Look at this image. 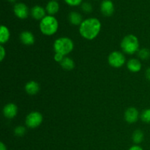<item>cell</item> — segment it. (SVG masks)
Wrapping results in <instances>:
<instances>
[{
  "instance_id": "1",
  "label": "cell",
  "mask_w": 150,
  "mask_h": 150,
  "mask_svg": "<svg viewBox=\"0 0 150 150\" xmlns=\"http://www.w3.org/2000/svg\"><path fill=\"white\" fill-rule=\"evenodd\" d=\"M101 29V23L96 18H89L83 21L79 26V33L86 40L95 39Z\"/></svg>"
},
{
  "instance_id": "2",
  "label": "cell",
  "mask_w": 150,
  "mask_h": 150,
  "mask_svg": "<svg viewBox=\"0 0 150 150\" xmlns=\"http://www.w3.org/2000/svg\"><path fill=\"white\" fill-rule=\"evenodd\" d=\"M59 23L53 16H46L40 22V29L43 35L51 36L57 32Z\"/></svg>"
},
{
  "instance_id": "3",
  "label": "cell",
  "mask_w": 150,
  "mask_h": 150,
  "mask_svg": "<svg viewBox=\"0 0 150 150\" xmlns=\"http://www.w3.org/2000/svg\"><path fill=\"white\" fill-rule=\"evenodd\" d=\"M121 48L125 54H134L139 51V41L137 37L128 35L125 37L121 42Z\"/></svg>"
},
{
  "instance_id": "4",
  "label": "cell",
  "mask_w": 150,
  "mask_h": 150,
  "mask_svg": "<svg viewBox=\"0 0 150 150\" xmlns=\"http://www.w3.org/2000/svg\"><path fill=\"white\" fill-rule=\"evenodd\" d=\"M74 48V43L70 38L62 37L57 38L54 43V49L56 53L66 56L72 52Z\"/></svg>"
},
{
  "instance_id": "5",
  "label": "cell",
  "mask_w": 150,
  "mask_h": 150,
  "mask_svg": "<svg viewBox=\"0 0 150 150\" xmlns=\"http://www.w3.org/2000/svg\"><path fill=\"white\" fill-rule=\"evenodd\" d=\"M42 115L38 111H32L29 113L26 117L25 123L29 128L34 129L39 127L42 122Z\"/></svg>"
},
{
  "instance_id": "6",
  "label": "cell",
  "mask_w": 150,
  "mask_h": 150,
  "mask_svg": "<svg viewBox=\"0 0 150 150\" xmlns=\"http://www.w3.org/2000/svg\"><path fill=\"white\" fill-rule=\"evenodd\" d=\"M108 62L111 67L120 68L125 63V57L120 51H113L108 56Z\"/></svg>"
},
{
  "instance_id": "7",
  "label": "cell",
  "mask_w": 150,
  "mask_h": 150,
  "mask_svg": "<svg viewBox=\"0 0 150 150\" xmlns=\"http://www.w3.org/2000/svg\"><path fill=\"white\" fill-rule=\"evenodd\" d=\"M13 11L15 15L20 19H26L29 16V8L23 3H16L13 7Z\"/></svg>"
},
{
  "instance_id": "8",
  "label": "cell",
  "mask_w": 150,
  "mask_h": 150,
  "mask_svg": "<svg viewBox=\"0 0 150 150\" xmlns=\"http://www.w3.org/2000/svg\"><path fill=\"white\" fill-rule=\"evenodd\" d=\"M139 111L134 107H130L126 110L125 113V121L129 124H133L136 122L139 119Z\"/></svg>"
},
{
  "instance_id": "9",
  "label": "cell",
  "mask_w": 150,
  "mask_h": 150,
  "mask_svg": "<svg viewBox=\"0 0 150 150\" xmlns=\"http://www.w3.org/2000/svg\"><path fill=\"white\" fill-rule=\"evenodd\" d=\"M100 10L104 16L109 17L114 12V6L111 0H103L100 4Z\"/></svg>"
},
{
  "instance_id": "10",
  "label": "cell",
  "mask_w": 150,
  "mask_h": 150,
  "mask_svg": "<svg viewBox=\"0 0 150 150\" xmlns=\"http://www.w3.org/2000/svg\"><path fill=\"white\" fill-rule=\"evenodd\" d=\"M17 114L18 107L16 104L10 103L4 105V108H3V114L6 118L11 120V119L15 118Z\"/></svg>"
},
{
  "instance_id": "11",
  "label": "cell",
  "mask_w": 150,
  "mask_h": 150,
  "mask_svg": "<svg viewBox=\"0 0 150 150\" xmlns=\"http://www.w3.org/2000/svg\"><path fill=\"white\" fill-rule=\"evenodd\" d=\"M21 42L26 45H33L35 42V38L33 34L29 31L22 32L20 35Z\"/></svg>"
},
{
  "instance_id": "12",
  "label": "cell",
  "mask_w": 150,
  "mask_h": 150,
  "mask_svg": "<svg viewBox=\"0 0 150 150\" xmlns=\"http://www.w3.org/2000/svg\"><path fill=\"white\" fill-rule=\"evenodd\" d=\"M45 12L46 10L42 7L39 5H35L31 9V16L35 20H42L45 16Z\"/></svg>"
},
{
  "instance_id": "13",
  "label": "cell",
  "mask_w": 150,
  "mask_h": 150,
  "mask_svg": "<svg viewBox=\"0 0 150 150\" xmlns=\"http://www.w3.org/2000/svg\"><path fill=\"white\" fill-rule=\"evenodd\" d=\"M25 90L29 95H37L40 91V85L35 81H30L26 83L25 86Z\"/></svg>"
},
{
  "instance_id": "14",
  "label": "cell",
  "mask_w": 150,
  "mask_h": 150,
  "mask_svg": "<svg viewBox=\"0 0 150 150\" xmlns=\"http://www.w3.org/2000/svg\"><path fill=\"white\" fill-rule=\"evenodd\" d=\"M142 63L137 59H131L127 63V67L130 72L138 73L142 69Z\"/></svg>"
},
{
  "instance_id": "15",
  "label": "cell",
  "mask_w": 150,
  "mask_h": 150,
  "mask_svg": "<svg viewBox=\"0 0 150 150\" xmlns=\"http://www.w3.org/2000/svg\"><path fill=\"white\" fill-rule=\"evenodd\" d=\"M68 19L70 23L75 26H80L83 22V18H82L81 15L76 11L70 13L68 16Z\"/></svg>"
},
{
  "instance_id": "16",
  "label": "cell",
  "mask_w": 150,
  "mask_h": 150,
  "mask_svg": "<svg viewBox=\"0 0 150 150\" xmlns=\"http://www.w3.org/2000/svg\"><path fill=\"white\" fill-rule=\"evenodd\" d=\"M59 10V4L57 1H54V0L48 1L45 7V10L49 14V16L55 15L56 13H58Z\"/></svg>"
},
{
  "instance_id": "17",
  "label": "cell",
  "mask_w": 150,
  "mask_h": 150,
  "mask_svg": "<svg viewBox=\"0 0 150 150\" xmlns=\"http://www.w3.org/2000/svg\"><path fill=\"white\" fill-rule=\"evenodd\" d=\"M10 33L8 28L6 26L1 25V28H0V43H6L10 39Z\"/></svg>"
},
{
  "instance_id": "18",
  "label": "cell",
  "mask_w": 150,
  "mask_h": 150,
  "mask_svg": "<svg viewBox=\"0 0 150 150\" xmlns=\"http://www.w3.org/2000/svg\"><path fill=\"white\" fill-rule=\"evenodd\" d=\"M60 65L64 70H72L75 67V62L70 57H64V59L60 63Z\"/></svg>"
},
{
  "instance_id": "19",
  "label": "cell",
  "mask_w": 150,
  "mask_h": 150,
  "mask_svg": "<svg viewBox=\"0 0 150 150\" xmlns=\"http://www.w3.org/2000/svg\"><path fill=\"white\" fill-rule=\"evenodd\" d=\"M144 138V134L143 131L141 130H136L133 132V136H132V139H133V142L136 144L142 143Z\"/></svg>"
},
{
  "instance_id": "20",
  "label": "cell",
  "mask_w": 150,
  "mask_h": 150,
  "mask_svg": "<svg viewBox=\"0 0 150 150\" xmlns=\"http://www.w3.org/2000/svg\"><path fill=\"white\" fill-rule=\"evenodd\" d=\"M138 57L142 60H147L150 58V50L148 48H142L138 51Z\"/></svg>"
},
{
  "instance_id": "21",
  "label": "cell",
  "mask_w": 150,
  "mask_h": 150,
  "mask_svg": "<svg viewBox=\"0 0 150 150\" xmlns=\"http://www.w3.org/2000/svg\"><path fill=\"white\" fill-rule=\"evenodd\" d=\"M141 119L144 122L150 124V108H147L142 111L141 114Z\"/></svg>"
},
{
  "instance_id": "22",
  "label": "cell",
  "mask_w": 150,
  "mask_h": 150,
  "mask_svg": "<svg viewBox=\"0 0 150 150\" xmlns=\"http://www.w3.org/2000/svg\"><path fill=\"white\" fill-rule=\"evenodd\" d=\"M26 128L23 126H18L15 128L14 133L17 136H23L26 133Z\"/></svg>"
},
{
  "instance_id": "23",
  "label": "cell",
  "mask_w": 150,
  "mask_h": 150,
  "mask_svg": "<svg viewBox=\"0 0 150 150\" xmlns=\"http://www.w3.org/2000/svg\"><path fill=\"white\" fill-rule=\"evenodd\" d=\"M81 10H83V11L84 12V13H91V12L92 11V4H91L89 2H87V1H86V2L82 3V4H81Z\"/></svg>"
},
{
  "instance_id": "24",
  "label": "cell",
  "mask_w": 150,
  "mask_h": 150,
  "mask_svg": "<svg viewBox=\"0 0 150 150\" xmlns=\"http://www.w3.org/2000/svg\"><path fill=\"white\" fill-rule=\"evenodd\" d=\"M64 1L68 5L74 7V6H78L81 4L82 0H64Z\"/></svg>"
},
{
  "instance_id": "25",
  "label": "cell",
  "mask_w": 150,
  "mask_h": 150,
  "mask_svg": "<svg viewBox=\"0 0 150 150\" xmlns=\"http://www.w3.org/2000/svg\"><path fill=\"white\" fill-rule=\"evenodd\" d=\"M6 55V51L5 48H4L2 45H0V61L2 62L4 60V57H5Z\"/></svg>"
},
{
  "instance_id": "26",
  "label": "cell",
  "mask_w": 150,
  "mask_h": 150,
  "mask_svg": "<svg viewBox=\"0 0 150 150\" xmlns=\"http://www.w3.org/2000/svg\"><path fill=\"white\" fill-rule=\"evenodd\" d=\"M64 56H63L62 54H58V53H56L55 54H54V60H55L57 62H59L61 63V62L62 61L63 59H64Z\"/></svg>"
},
{
  "instance_id": "27",
  "label": "cell",
  "mask_w": 150,
  "mask_h": 150,
  "mask_svg": "<svg viewBox=\"0 0 150 150\" xmlns=\"http://www.w3.org/2000/svg\"><path fill=\"white\" fill-rule=\"evenodd\" d=\"M129 150H144L140 146H138V145H134V146H131V147L129 149Z\"/></svg>"
},
{
  "instance_id": "28",
  "label": "cell",
  "mask_w": 150,
  "mask_h": 150,
  "mask_svg": "<svg viewBox=\"0 0 150 150\" xmlns=\"http://www.w3.org/2000/svg\"><path fill=\"white\" fill-rule=\"evenodd\" d=\"M145 76H146V79L150 81V67H149L145 72Z\"/></svg>"
},
{
  "instance_id": "29",
  "label": "cell",
  "mask_w": 150,
  "mask_h": 150,
  "mask_svg": "<svg viewBox=\"0 0 150 150\" xmlns=\"http://www.w3.org/2000/svg\"><path fill=\"white\" fill-rule=\"evenodd\" d=\"M0 150H7V147L3 142L0 143Z\"/></svg>"
},
{
  "instance_id": "30",
  "label": "cell",
  "mask_w": 150,
  "mask_h": 150,
  "mask_svg": "<svg viewBox=\"0 0 150 150\" xmlns=\"http://www.w3.org/2000/svg\"><path fill=\"white\" fill-rule=\"evenodd\" d=\"M9 1H10V2H15V1H16V0H8Z\"/></svg>"
},
{
  "instance_id": "31",
  "label": "cell",
  "mask_w": 150,
  "mask_h": 150,
  "mask_svg": "<svg viewBox=\"0 0 150 150\" xmlns=\"http://www.w3.org/2000/svg\"><path fill=\"white\" fill-rule=\"evenodd\" d=\"M54 1H57V0H54Z\"/></svg>"
}]
</instances>
